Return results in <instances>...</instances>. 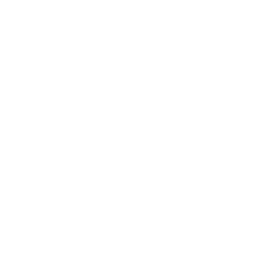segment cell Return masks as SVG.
I'll list each match as a JSON object with an SVG mask.
<instances>
[]
</instances>
